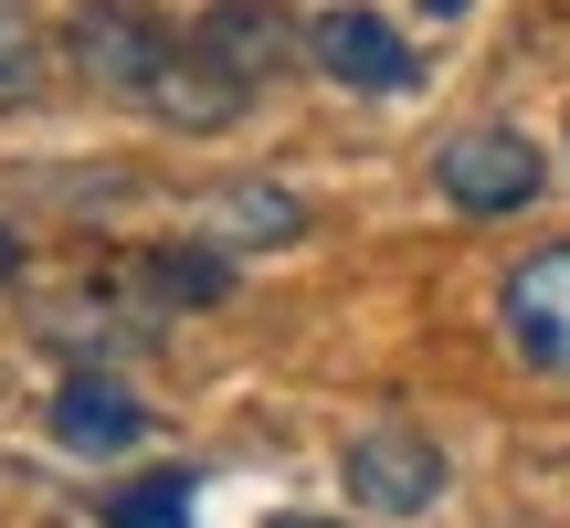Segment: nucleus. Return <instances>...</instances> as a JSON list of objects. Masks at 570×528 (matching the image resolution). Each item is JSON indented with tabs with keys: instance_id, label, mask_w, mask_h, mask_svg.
<instances>
[{
	"instance_id": "nucleus-2",
	"label": "nucleus",
	"mask_w": 570,
	"mask_h": 528,
	"mask_svg": "<svg viewBox=\"0 0 570 528\" xmlns=\"http://www.w3.org/2000/svg\"><path fill=\"white\" fill-rule=\"evenodd\" d=\"M169 53H180V42H169V21L148 11V0H85V11L63 21V63H75L96 96H127V106H148V85H159Z\"/></svg>"
},
{
	"instance_id": "nucleus-14",
	"label": "nucleus",
	"mask_w": 570,
	"mask_h": 528,
	"mask_svg": "<svg viewBox=\"0 0 570 528\" xmlns=\"http://www.w3.org/2000/svg\"><path fill=\"white\" fill-rule=\"evenodd\" d=\"M412 11H423V21H454V11H465V0H412Z\"/></svg>"
},
{
	"instance_id": "nucleus-1",
	"label": "nucleus",
	"mask_w": 570,
	"mask_h": 528,
	"mask_svg": "<svg viewBox=\"0 0 570 528\" xmlns=\"http://www.w3.org/2000/svg\"><path fill=\"white\" fill-rule=\"evenodd\" d=\"M539 180H550V159H539L529 127H454V138L433 148V190H444L454 212H475V223H508V212H529Z\"/></svg>"
},
{
	"instance_id": "nucleus-11",
	"label": "nucleus",
	"mask_w": 570,
	"mask_h": 528,
	"mask_svg": "<svg viewBox=\"0 0 570 528\" xmlns=\"http://www.w3.org/2000/svg\"><path fill=\"white\" fill-rule=\"evenodd\" d=\"M106 528H190V476H148V487L106 497Z\"/></svg>"
},
{
	"instance_id": "nucleus-4",
	"label": "nucleus",
	"mask_w": 570,
	"mask_h": 528,
	"mask_svg": "<svg viewBox=\"0 0 570 528\" xmlns=\"http://www.w3.org/2000/svg\"><path fill=\"white\" fill-rule=\"evenodd\" d=\"M306 63H317L327 85H348V96H412V85H423L412 42L391 32L381 11H360V0H338V11L306 21Z\"/></svg>"
},
{
	"instance_id": "nucleus-7",
	"label": "nucleus",
	"mask_w": 570,
	"mask_h": 528,
	"mask_svg": "<svg viewBox=\"0 0 570 528\" xmlns=\"http://www.w3.org/2000/svg\"><path fill=\"white\" fill-rule=\"evenodd\" d=\"M190 233L223 244V254H275V244H296V233H306V202H296V190H275V180H223V190L190 202Z\"/></svg>"
},
{
	"instance_id": "nucleus-13",
	"label": "nucleus",
	"mask_w": 570,
	"mask_h": 528,
	"mask_svg": "<svg viewBox=\"0 0 570 528\" xmlns=\"http://www.w3.org/2000/svg\"><path fill=\"white\" fill-rule=\"evenodd\" d=\"M11 275H21V233L0 223V285H11Z\"/></svg>"
},
{
	"instance_id": "nucleus-9",
	"label": "nucleus",
	"mask_w": 570,
	"mask_h": 528,
	"mask_svg": "<svg viewBox=\"0 0 570 528\" xmlns=\"http://www.w3.org/2000/svg\"><path fill=\"white\" fill-rule=\"evenodd\" d=\"M53 444L63 454H127V444H148V402H127L106 370H75L53 391Z\"/></svg>"
},
{
	"instance_id": "nucleus-3",
	"label": "nucleus",
	"mask_w": 570,
	"mask_h": 528,
	"mask_svg": "<svg viewBox=\"0 0 570 528\" xmlns=\"http://www.w3.org/2000/svg\"><path fill=\"white\" fill-rule=\"evenodd\" d=\"M338 487H348V508H370V518H423L433 497H444V454L412 423H370L360 444L338 454Z\"/></svg>"
},
{
	"instance_id": "nucleus-6",
	"label": "nucleus",
	"mask_w": 570,
	"mask_h": 528,
	"mask_svg": "<svg viewBox=\"0 0 570 528\" xmlns=\"http://www.w3.org/2000/svg\"><path fill=\"white\" fill-rule=\"evenodd\" d=\"M190 42H202V53L223 63L233 85H275L285 63L306 53V32H296L285 11H275V0H212V11H202V32H190Z\"/></svg>"
},
{
	"instance_id": "nucleus-5",
	"label": "nucleus",
	"mask_w": 570,
	"mask_h": 528,
	"mask_svg": "<svg viewBox=\"0 0 570 528\" xmlns=\"http://www.w3.org/2000/svg\"><path fill=\"white\" fill-rule=\"evenodd\" d=\"M497 317H508V349L539 381H570V244L518 254L508 285H497Z\"/></svg>"
},
{
	"instance_id": "nucleus-10",
	"label": "nucleus",
	"mask_w": 570,
	"mask_h": 528,
	"mask_svg": "<svg viewBox=\"0 0 570 528\" xmlns=\"http://www.w3.org/2000/svg\"><path fill=\"white\" fill-rule=\"evenodd\" d=\"M138 296H148V306H223V296H233V254L202 244V233H180V244L138 254Z\"/></svg>"
},
{
	"instance_id": "nucleus-8",
	"label": "nucleus",
	"mask_w": 570,
	"mask_h": 528,
	"mask_svg": "<svg viewBox=\"0 0 570 528\" xmlns=\"http://www.w3.org/2000/svg\"><path fill=\"white\" fill-rule=\"evenodd\" d=\"M244 96H254V85H233L223 63L202 53V42H180V53L159 63V85H148V117H159V127H180V138H212V127H233V117H244Z\"/></svg>"
},
{
	"instance_id": "nucleus-12",
	"label": "nucleus",
	"mask_w": 570,
	"mask_h": 528,
	"mask_svg": "<svg viewBox=\"0 0 570 528\" xmlns=\"http://www.w3.org/2000/svg\"><path fill=\"white\" fill-rule=\"evenodd\" d=\"M32 75H42V32H32V11H21V0H0V106L32 96Z\"/></svg>"
},
{
	"instance_id": "nucleus-15",
	"label": "nucleus",
	"mask_w": 570,
	"mask_h": 528,
	"mask_svg": "<svg viewBox=\"0 0 570 528\" xmlns=\"http://www.w3.org/2000/svg\"><path fill=\"white\" fill-rule=\"evenodd\" d=\"M275 528H338V518H275Z\"/></svg>"
}]
</instances>
